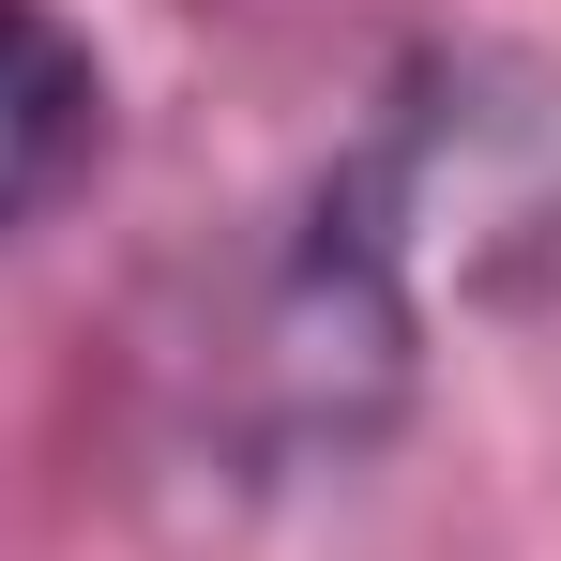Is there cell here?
Instances as JSON below:
<instances>
[{"mask_svg":"<svg viewBox=\"0 0 561 561\" xmlns=\"http://www.w3.org/2000/svg\"><path fill=\"white\" fill-rule=\"evenodd\" d=\"M92 137H106V77H92V46H77L46 0H0V243H15L46 197L92 168Z\"/></svg>","mask_w":561,"mask_h":561,"instance_id":"7a4b0ae2","label":"cell"},{"mask_svg":"<svg viewBox=\"0 0 561 561\" xmlns=\"http://www.w3.org/2000/svg\"><path fill=\"white\" fill-rule=\"evenodd\" d=\"M365 274L410 288V319L456 304H531L561 288V92L516 61H410L365 152L304 197Z\"/></svg>","mask_w":561,"mask_h":561,"instance_id":"6da1fadb","label":"cell"}]
</instances>
